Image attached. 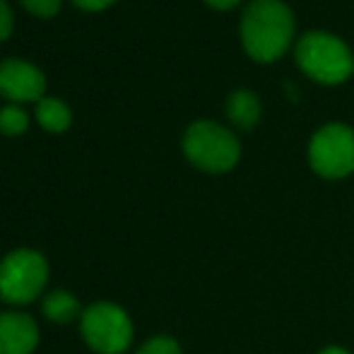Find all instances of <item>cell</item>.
Listing matches in <instances>:
<instances>
[{
    "instance_id": "obj_1",
    "label": "cell",
    "mask_w": 354,
    "mask_h": 354,
    "mask_svg": "<svg viewBox=\"0 0 354 354\" xmlns=\"http://www.w3.org/2000/svg\"><path fill=\"white\" fill-rule=\"evenodd\" d=\"M294 39V15L280 0H253L241 17V41L258 63H272L287 53Z\"/></svg>"
},
{
    "instance_id": "obj_2",
    "label": "cell",
    "mask_w": 354,
    "mask_h": 354,
    "mask_svg": "<svg viewBox=\"0 0 354 354\" xmlns=\"http://www.w3.org/2000/svg\"><path fill=\"white\" fill-rule=\"evenodd\" d=\"M297 63L321 84H337L352 75L354 61L345 41L328 32H308L297 44Z\"/></svg>"
},
{
    "instance_id": "obj_3",
    "label": "cell",
    "mask_w": 354,
    "mask_h": 354,
    "mask_svg": "<svg viewBox=\"0 0 354 354\" xmlns=\"http://www.w3.org/2000/svg\"><path fill=\"white\" fill-rule=\"evenodd\" d=\"M183 152L203 171L222 174L239 162L241 149L232 131L212 121H198L183 136Z\"/></svg>"
},
{
    "instance_id": "obj_4",
    "label": "cell",
    "mask_w": 354,
    "mask_h": 354,
    "mask_svg": "<svg viewBox=\"0 0 354 354\" xmlns=\"http://www.w3.org/2000/svg\"><path fill=\"white\" fill-rule=\"evenodd\" d=\"M48 266L41 253L19 248L0 261V297L10 304H29L44 292Z\"/></svg>"
},
{
    "instance_id": "obj_5",
    "label": "cell",
    "mask_w": 354,
    "mask_h": 354,
    "mask_svg": "<svg viewBox=\"0 0 354 354\" xmlns=\"http://www.w3.org/2000/svg\"><path fill=\"white\" fill-rule=\"evenodd\" d=\"M82 337L99 354H121L133 340V323L116 304H94L82 311Z\"/></svg>"
},
{
    "instance_id": "obj_6",
    "label": "cell",
    "mask_w": 354,
    "mask_h": 354,
    "mask_svg": "<svg viewBox=\"0 0 354 354\" xmlns=\"http://www.w3.org/2000/svg\"><path fill=\"white\" fill-rule=\"evenodd\" d=\"M313 171L326 178H342L354 171V131L342 123L321 128L308 145Z\"/></svg>"
},
{
    "instance_id": "obj_7",
    "label": "cell",
    "mask_w": 354,
    "mask_h": 354,
    "mask_svg": "<svg viewBox=\"0 0 354 354\" xmlns=\"http://www.w3.org/2000/svg\"><path fill=\"white\" fill-rule=\"evenodd\" d=\"M44 89H46V77L39 68L24 61H8L0 63V94L12 102H41Z\"/></svg>"
},
{
    "instance_id": "obj_8",
    "label": "cell",
    "mask_w": 354,
    "mask_h": 354,
    "mask_svg": "<svg viewBox=\"0 0 354 354\" xmlns=\"http://www.w3.org/2000/svg\"><path fill=\"white\" fill-rule=\"evenodd\" d=\"M39 345V328L27 313H0V354H32Z\"/></svg>"
},
{
    "instance_id": "obj_9",
    "label": "cell",
    "mask_w": 354,
    "mask_h": 354,
    "mask_svg": "<svg viewBox=\"0 0 354 354\" xmlns=\"http://www.w3.org/2000/svg\"><path fill=\"white\" fill-rule=\"evenodd\" d=\"M227 116L241 131H251L261 118V102L251 89H236L227 102Z\"/></svg>"
},
{
    "instance_id": "obj_10",
    "label": "cell",
    "mask_w": 354,
    "mask_h": 354,
    "mask_svg": "<svg viewBox=\"0 0 354 354\" xmlns=\"http://www.w3.org/2000/svg\"><path fill=\"white\" fill-rule=\"evenodd\" d=\"M44 316L53 323H71L80 316V304L73 294L63 292V289H56V292H48L46 299L41 304Z\"/></svg>"
},
{
    "instance_id": "obj_11",
    "label": "cell",
    "mask_w": 354,
    "mask_h": 354,
    "mask_svg": "<svg viewBox=\"0 0 354 354\" xmlns=\"http://www.w3.org/2000/svg\"><path fill=\"white\" fill-rule=\"evenodd\" d=\"M37 121L41 123V128H46L48 133H63V131H68L73 116H71V109H68L61 99L44 97L37 106Z\"/></svg>"
},
{
    "instance_id": "obj_12",
    "label": "cell",
    "mask_w": 354,
    "mask_h": 354,
    "mask_svg": "<svg viewBox=\"0 0 354 354\" xmlns=\"http://www.w3.org/2000/svg\"><path fill=\"white\" fill-rule=\"evenodd\" d=\"M29 126V116L19 106L0 109V133L3 136H22Z\"/></svg>"
},
{
    "instance_id": "obj_13",
    "label": "cell",
    "mask_w": 354,
    "mask_h": 354,
    "mask_svg": "<svg viewBox=\"0 0 354 354\" xmlns=\"http://www.w3.org/2000/svg\"><path fill=\"white\" fill-rule=\"evenodd\" d=\"M138 354H181V350L171 337H154V340L145 342Z\"/></svg>"
},
{
    "instance_id": "obj_14",
    "label": "cell",
    "mask_w": 354,
    "mask_h": 354,
    "mask_svg": "<svg viewBox=\"0 0 354 354\" xmlns=\"http://www.w3.org/2000/svg\"><path fill=\"white\" fill-rule=\"evenodd\" d=\"M22 5L37 17H53L61 10V0H22Z\"/></svg>"
},
{
    "instance_id": "obj_15",
    "label": "cell",
    "mask_w": 354,
    "mask_h": 354,
    "mask_svg": "<svg viewBox=\"0 0 354 354\" xmlns=\"http://www.w3.org/2000/svg\"><path fill=\"white\" fill-rule=\"evenodd\" d=\"M10 32H12V10L5 0H0V41H5Z\"/></svg>"
},
{
    "instance_id": "obj_16",
    "label": "cell",
    "mask_w": 354,
    "mask_h": 354,
    "mask_svg": "<svg viewBox=\"0 0 354 354\" xmlns=\"http://www.w3.org/2000/svg\"><path fill=\"white\" fill-rule=\"evenodd\" d=\"M77 8H82V10H104V8H109L111 3H116V0H73Z\"/></svg>"
},
{
    "instance_id": "obj_17",
    "label": "cell",
    "mask_w": 354,
    "mask_h": 354,
    "mask_svg": "<svg viewBox=\"0 0 354 354\" xmlns=\"http://www.w3.org/2000/svg\"><path fill=\"white\" fill-rule=\"evenodd\" d=\"M212 10H232L239 5V0H205Z\"/></svg>"
},
{
    "instance_id": "obj_18",
    "label": "cell",
    "mask_w": 354,
    "mask_h": 354,
    "mask_svg": "<svg viewBox=\"0 0 354 354\" xmlns=\"http://www.w3.org/2000/svg\"><path fill=\"white\" fill-rule=\"evenodd\" d=\"M321 354H347L345 350H337V347H330V350H323Z\"/></svg>"
}]
</instances>
